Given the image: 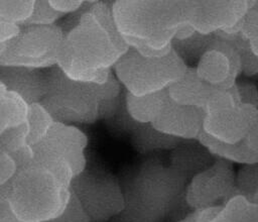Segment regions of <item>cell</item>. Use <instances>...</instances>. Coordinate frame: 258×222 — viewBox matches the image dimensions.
Wrapping results in <instances>:
<instances>
[{
	"mask_svg": "<svg viewBox=\"0 0 258 222\" xmlns=\"http://www.w3.org/2000/svg\"><path fill=\"white\" fill-rule=\"evenodd\" d=\"M214 35H205L196 32L194 35L184 39H174L172 49L182 59L187 67H196L202 56L210 47Z\"/></svg>",
	"mask_w": 258,
	"mask_h": 222,
	"instance_id": "603a6c76",
	"label": "cell"
},
{
	"mask_svg": "<svg viewBox=\"0 0 258 222\" xmlns=\"http://www.w3.org/2000/svg\"><path fill=\"white\" fill-rule=\"evenodd\" d=\"M233 163L217 159L210 168L192 177L187 183L184 202L194 210L224 206L238 195Z\"/></svg>",
	"mask_w": 258,
	"mask_h": 222,
	"instance_id": "8fae6325",
	"label": "cell"
},
{
	"mask_svg": "<svg viewBox=\"0 0 258 222\" xmlns=\"http://www.w3.org/2000/svg\"><path fill=\"white\" fill-rule=\"evenodd\" d=\"M169 99L168 91L137 97L126 92L125 108L127 115L137 125L151 124Z\"/></svg>",
	"mask_w": 258,
	"mask_h": 222,
	"instance_id": "ac0fdd59",
	"label": "cell"
},
{
	"mask_svg": "<svg viewBox=\"0 0 258 222\" xmlns=\"http://www.w3.org/2000/svg\"><path fill=\"white\" fill-rule=\"evenodd\" d=\"M72 194V193H71ZM47 222H92L86 214L77 198L72 194L70 202L64 211L57 217Z\"/></svg>",
	"mask_w": 258,
	"mask_h": 222,
	"instance_id": "f1b7e54d",
	"label": "cell"
},
{
	"mask_svg": "<svg viewBox=\"0 0 258 222\" xmlns=\"http://www.w3.org/2000/svg\"><path fill=\"white\" fill-rule=\"evenodd\" d=\"M29 104L17 93L0 85V133L27 122Z\"/></svg>",
	"mask_w": 258,
	"mask_h": 222,
	"instance_id": "ffe728a7",
	"label": "cell"
},
{
	"mask_svg": "<svg viewBox=\"0 0 258 222\" xmlns=\"http://www.w3.org/2000/svg\"><path fill=\"white\" fill-rule=\"evenodd\" d=\"M54 122L53 117L41 104L30 105L26 122L28 128V144L31 147L38 144L47 135Z\"/></svg>",
	"mask_w": 258,
	"mask_h": 222,
	"instance_id": "cb8c5ba5",
	"label": "cell"
},
{
	"mask_svg": "<svg viewBox=\"0 0 258 222\" xmlns=\"http://www.w3.org/2000/svg\"><path fill=\"white\" fill-rule=\"evenodd\" d=\"M237 92L241 104L252 105L258 108V88L250 81H237Z\"/></svg>",
	"mask_w": 258,
	"mask_h": 222,
	"instance_id": "4dcf8cb0",
	"label": "cell"
},
{
	"mask_svg": "<svg viewBox=\"0 0 258 222\" xmlns=\"http://www.w3.org/2000/svg\"><path fill=\"white\" fill-rule=\"evenodd\" d=\"M109 222H148V221H144L141 220L137 217H134L132 215L127 214L126 212H121L118 216H116L115 218H113L112 220H110Z\"/></svg>",
	"mask_w": 258,
	"mask_h": 222,
	"instance_id": "8d00e7d4",
	"label": "cell"
},
{
	"mask_svg": "<svg viewBox=\"0 0 258 222\" xmlns=\"http://www.w3.org/2000/svg\"><path fill=\"white\" fill-rule=\"evenodd\" d=\"M112 12L129 48L145 57H164L189 21L190 1H112Z\"/></svg>",
	"mask_w": 258,
	"mask_h": 222,
	"instance_id": "7a4b0ae2",
	"label": "cell"
},
{
	"mask_svg": "<svg viewBox=\"0 0 258 222\" xmlns=\"http://www.w3.org/2000/svg\"><path fill=\"white\" fill-rule=\"evenodd\" d=\"M58 25L63 41L57 67L70 79L106 84L113 68L128 51L112 12V1H86Z\"/></svg>",
	"mask_w": 258,
	"mask_h": 222,
	"instance_id": "6da1fadb",
	"label": "cell"
},
{
	"mask_svg": "<svg viewBox=\"0 0 258 222\" xmlns=\"http://www.w3.org/2000/svg\"><path fill=\"white\" fill-rule=\"evenodd\" d=\"M204 119L203 109L180 105L169 98L151 126L182 141H198L204 131Z\"/></svg>",
	"mask_w": 258,
	"mask_h": 222,
	"instance_id": "5bb4252c",
	"label": "cell"
},
{
	"mask_svg": "<svg viewBox=\"0 0 258 222\" xmlns=\"http://www.w3.org/2000/svg\"><path fill=\"white\" fill-rule=\"evenodd\" d=\"M70 189L92 222H109L125 209L122 184L110 172L86 169L73 179Z\"/></svg>",
	"mask_w": 258,
	"mask_h": 222,
	"instance_id": "ba28073f",
	"label": "cell"
},
{
	"mask_svg": "<svg viewBox=\"0 0 258 222\" xmlns=\"http://www.w3.org/2000/svg\"><path fill=\"white\" fill-rule=\"evenodd\" d=\"M21 31V26L0 20V44L7 43L16 38Z\"/></svg>",
	"mask_w": 258,
	"mask_h": 222,
	"instance_id": "d6a6232c",
	"label": "cell"
},
{
	"mask_svg": "<svg viewBox=\"0 0 258 222\" xmlns=\"http://www.w3.org/2000/svg\"><path fill=\"white\" fill-rule=\"evenodd\" d=\"M131 142L135 150L142 154L161 150L172 151L182 144V140L156 130L151 124L137 125L132 134Z\"/></svg>",
	"mask_w": 258,
	"mask_h": 222,
	"instance_id": "44dd1931",
	"label": "cell"
},
{
	"mask_svg": "<svg viewBox=\"0 0 258 222\" xmlns=\"http://www.w3.org/2000/svg\"><path fill=\"white\" fill-rule=\"evenodd\" d=\"M88 136L76 125L55 121L47 135L32 147L33 158L70 166L75 177L87 169Z\"/></svg>",
	"mask_w": 258,
	"mask_h": 222,
	"instance_id": "7c38bea8",
	"label": "cell"
},
{
	"mask_svg": "<svg viewBox=\"0 0 258 222\" xmlns=\"http://www.w3.org/2000/svg\"><path fill=\"white\" fill-rule=\"evenodd\" d=\"M253 203H255V204L258 205V193H257V195L255 196V198H254V200H253Z\"/></svg>",
	"mask_w": 258,
	"mask_h": 222,
	"instance_id": "ab89813d",
	"label": "cell"
},
{
	"mask_svg": "<svg viewBox=\"0 0 258 222\" xmlns=\"http://www.w3.org/2000/svg\"><path fill=\"white\" fill-rule=\"evenodd\" d=\"M27 136L28 128L26 123L0 133V151L13 157L18 170L33 159V150L28 144Z\"/></svg>",
	"mask_w": 258,
	"mask_h": 222,
	"instance_id": "7402d4cb",
	"label": "cell"
},
{
	"mask_svg": "<svg viewBox=\"0 0 258 222\" xmlns=\"http://www.w3.org/2000/svg\"><path fill=\"white\" fill-rule=\"evenodd\" d=\"M236 86L216 89L204 111V132L226 143H238L246 138L248 123L241 109Z\"/></svg>",
	"mask_w": 258,
	"mask_h": 222,
	"instance_id": "9c48e42d",
	"label": "cell"
},
{
	"mask_svg": "<svg viewBox=\"0 0 258 222\" xmlns=\"http://www.w3.org/2000/svg\"><path fill=\"white\" fill-rule=\"evenodd\" d=\"M86 1H49L50 5L59 13L66 15H72L85 5Z\"/></svg>",
	"mask_w": 258,
	"mask_h": 222,
	"instance_id": "836d02e7",
	"label": "cell"
},
{
	"mask_svg": "<svg viewBox=\"0 0 258 222\" xmlns=\"http://www.w3.org/2000/svg\"><path fill=\"white\" fill-rule=\"evenodd\" d=\"M188 180L171 165L157 159L142 162L122 184L129 215L148 222H162L174 211Z\"/></svg>",
	"mask_w": 258,
	"mask_h": 222,
	"instance_id": "277c9868",
	"label": "cell"
},
{
	"mask_svg": "<svg viewBox=\"0 0 258 222\" xmlns=\"http://www.w3.org/2000/svg\"><path fill=\"white\" fill-rule=\"evenodd\" d=\"M50 69L0 67V85L17 93L29 105L40 104L49 90Z\"/></svg>",
	"mask_w": 258,
	"mask_h": 222,
	"instance_id": "9a60e30c",
	"label": "cell"
},
{
	"mask_svg": "<svg viewBox=\"0 0 258 222\" xmlns=\"http://www.w3.org/2000/svg\"><path fill=\"white\" fill-rule=\"evenodd\" d=\"M63 41L62 28L22 25L19 35L0 44V67L50 69L57 66Z\"/></svg>",
	"mask_w": 258,
	"mask_h": 222,
	"instance_id": "52a82bcc",
	"label": "cell"
},
{
	"mask_svg": "<svg viewBox=\"0 0 258 222\" xmlns=\"http://www.w3.org/2000/svg\"><path fill=\"white\" fill-rule=\"evenodd\" d=\"M256 5L257 1H190L188 22L202 34L233 40L247 12Z\"/></svg>",
	"mask_w": 258,
	"mask_h": 222,
	"instance_id": "30bf717a",
	"label": "cell"
},
{
	"mask_svg": "<svg viewBox=\"0 0 258 222\" xmlns=\"http://www.w3.org/2000/svg\"><path fill=\"white\" fill-rule=\"evenodd\" d=\"M64 17L63 14L57 12L49 3V1H35L34 11L29 20L24 25L50 26L57 24L58 20Z\"/></svg>",
	"mask_w": 258,
	"mask_h": 222,
	"instance_id": "4316f807",
	"label": "cell"
},
{
	"mask_svg": "<svg viewBox=\"0 0 258 222\" xmlns=\"http://www.w3.org/2000/svg\"><path fill=\"white\" fill-rule=\"evenodd\" d=\"M35 1H0V20L24 25L34 11Z\"/></svg>",
	"mask_w": 258,
	"mask_h": 222,
	"instance_id": "d4e9b609",
	"label": "cell"
},
{
	"mask_svg": "<svg viewBox=\"0 0 258 222\" xmlns=\"http://www.w3.org/2000/svg\"><path fill=\"white\" fill-rule=\"evenodd\" d=\"M0 222H25L20 219L12 210L9 203L0 198Z\"/></svg>",
	"mask_w": 258,
	"mask_h": 222,
	"instance_id": "e575fe53",
	"label": "cell"
},
{
	"mask_svg": "<svg viewBox=\"0 0 258 222\" xmlns=\"http://www.w3.org/2000/svg\"><path fill=\"white\" fill-rule=\"evenodd\" d=\"M235 185L238 195L253 202L258 193V163L242 165L236 172Z\"/></svg>",
	"mask_w": 258,
	"mask_h": 222,
	"instance_id": "484cf974",
	"label": "cell"
},
{
	"mask_svg": "<svg viewBox=\"0 0 258 222\" xmlns=\"http://www.w3.org/2000/svg\"><path fill=\"white\" fill-rule=\"evenodd\" d=\"M71 185L32 159L15 177L0 186L14 213L25 222H47L60 215L71 199Z\"/></svg>",
	"mask_w": 258,
	"mask_h": 222,
	"instance_id": "5b68a950",
	"label": "cell"
},
{
	"mask_svg": "<svg viewBox=\"0 0 258 222\" xmlns=\"http://www.w3.org/2000/svg\"><path fill=\"white\" fill-rule=\"evenodd\" d=\"M199 77L212 87L230 89L242 74L241 58L233 41L215 35L210 47L195 67Z\"/></svg>",
	"mask_w": 258,
	"mask_h": 222,
	"instance_id": "4fadbf2b",
	"label": "cell"
},
{
	"mask_svg": "<svg viewBox=\"0 0 258 222\" xmlns=\"http://www.w3.org/2000/svg\"><path fill=\"white\" fill-rule=\"evenodd\" d=\"M198 141L217 159H224L231 163L235 162L243 165L258 163V154L249 147L245 139L234 144L226 143L215 139L203 131Z\"/></svg>",
	"mask_w": 258,
	"mask_h": 222,
	"instance_id": "d6986e66",
	"label": "cell"
},
{
	"mask_svg": "<svg viewBox=\"0 0 258 222\" xmlns=\"http://www.w3.org/2000/svg\"><path fill=\"white\" fill-rule=\"evenodd\" d=\"M197 217H198L197 210H194V211L189 212L188 214H186L181 219H179L177 222H197Z\"/></svg>",
	"mask_w": 258,
	"mask_h": 222,
	"instance_id": "74e56055",
	"label": "cell"
},
{
	"mask_svg": "<svg viewBox=\"0 0 258 222\" xmlns=\"http://www.w3.org/2000/svg\"><path fill=\"white\" fill-rule=\"evenodd\" d=\"M216 90L203 81L195 67H188L183 76L168 88L169 98L177 104L205 109L211 95Z\"/></svg>",
	"mask_w": 258,
	"mask_h": 222,
	"instance_id": "2e32d148",
	"label": "cell"
},
{
	"mask_svg": "<svg viewBox=\"0 0 258 222\" xmlns=\"http://www.w3.org/2000/svg\"><path fill=\"white\" fill-rule=\"evenodd\" d=\"M18 172L16 161L9 154L0 151V186L11 181Z\"/></svg>",
	"mask_w": 258,
	"mask_h": 222,
	"instance_id": "1f68e13d",
	"label": "cell"
},
{
	"mask_svg": "<svg viewBox=\"0 0 258 222\" xmlns=\"http://www.w3.org/2000/svg\"><path fill=\"white\" fill-rule=\"evenodd\" d=\"M248 45L255 57L258 58V35L248 41Z\"/></svg>",
	"mask_w": 258,
	"mask_h": 222,
	"instance_id": "f35d334b",
	"label": "cell"
},
{
	"mask_svg": "<svg viewBox=\"0 0 258 222\" xmlns=\"http://www.w3.org/2000/svg\"><path fill=\"white\" fill-rule=\"evenodd\" d=\"M231 41L234 42L239 50L241 58L242 74H244L246 77L258 75V58L255 57L254 53L251 51L248 45V41L240 38L239 36Z\"/></svg>",
	"mask_w": 258,
	"mask_h": 222,
	"instance_id": "83f0119b",
	"label": "cell"
},
{
	"mask_svg": "<svg viewBox=\"0 0 258 222\" xmlns=\"http://www.w3.org/2000/svg\"><path fill=\"white\" fill-rule=\"evenodd\" d=\"M217 158L199 141L196 144H181L171 151L169 165L187 180L210 168Z\"/></svg>",
	"mask_w": 258,
	"mask_h": 222,
	"instance_id": "e0dca14e",
	"label": "cell"
},
{
	"mask_svg": "<svg viewBox=\"0 0 258 222\" xmlns=\"http://www.w3.org/2000/svg\"><path fill=\"white\" fill-rule=\"evenodd\" d=\"M258 35V4L250 9L244 17L239 37L249 41Z\"/></svg>",
	"mask_w": 258,
	"mask_h": 222,
	"instance_id": "f546056e",
	"label": "cell"
},
{
	"mask_svg": "<svg viewBox=\"0 0 258 222\" xmlns=\"http://www.w3.org/2000/svg\"><path fill=\"white\" fill-rule=\"evenodd\" d=\"M121 88L114 72L106 84L98 85L74 81L55 66L50 69L49 90L40 104L57 122L93 124L116 113Z\"/></svg>",
	"mask_w": 258,
	"mask_h": 222,
	"instance_id": "3957f363",
	"label": "cell"
},
{
	"mask_svg": "<svg viewBox=\"0 0 258 222\" xmlns=\"http://www.w3.org/2000/svg\"><path fill=\"white\" fill-rule=\"evenodd\" d=\"M187 68L173 49L164 57L151 58L129 48L113 72L127 93L141 97L168 90Z\"/></svg>",
	"mask_w": 258,
	"mask_h": 222,
	"instance_id": "8992f818",
	"label": "cell"
},
{
	"mask_svg": "<svg viewBox=\"0 0 258 222\" xmlns=\"http://www.w3.org/2000/svg\"><path fill=\"white\" fill-rule=\"evenodd\" d=\"M257 4H258V1H257Z\"/></svg>",
	"mask_w": 258,
	"mask_h": 222,
	"instance_id": "60d3db41",
	"label": "cell"
},
{
	"mask_svg": "<svg viewBox=\"0 0 258 222\" xmlns=\"http://www.w3.org/2000/svg\"><path fill=\"white\" fill-rule=\"evenodd\" d=\"M245 140L249 147L258 154V123H255L249 127Z\"/></svg>",
	"mask_w": 258,
	"mask_h": 222,
	"instance_id": "d590c367",
	"label": "cell"
}]
</instances>
